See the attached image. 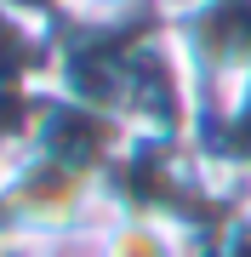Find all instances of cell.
I'll return each mask as SVG.
<instances>
[{"instance_id":"obj_1","label":"cell","mask_w":251,"mask_h":257,"mask_svg":"<svg viewBox=\"0 0 251 257\" xmlns=\"http://www.w3.org/2000/svg\"><path fill=\"white\" fill-rule=\"evenodd\" d=\"M109 257H200V234L166 211H114Z\"/></svg>"},{"instance_id":"obj_2","label":"cell","mask_w":251,"mask_h":257,"mask_svg":"<svg viewBox=\"0 0 251 257\" xmlns=\"http://www.w3.org/2000/svg\"><path fill=\"white\" fill-rule=\"evenodd\" d=\"M69 23H114V18H137V12H160V0H63Z\"/></svg>"}]
</instances>
